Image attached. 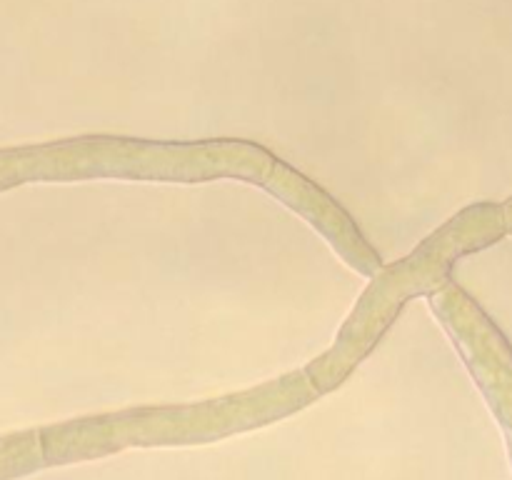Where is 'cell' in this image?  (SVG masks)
Here are the masks:
<instances>
[{"mask_svg": "<svg viewBox=\"0 0 512 480\" xmlns=\"http://www.w3.org/2000/svg\"><path fill=\"white\" fill-rule=\"evenodd\" d=\"M0 185L23 180H203L238 178L260 185L303 215L358 273L373 278L380 268L378 250L365 240L348 210L320 185L305 178L263 145L248 140L158 143L128 138H83L60 145L0 155Z\"/></svg>", "mask_w": 512, "mask_h": 480, "instance_id": "1", "label": "cell"}, {"mask_svg": "<svg viewBox=\"0 0 512 480\" xmlns=\"http://www.w3.org/2000/svg\"><path fill=\"white\" fill-rule=\"evenodd\" d=\"M508 233L503 205L478 203L440 225L418 248L393 265H383L360 295L335 343L305 370L320 395L338 388L383 340L405 303L438 293L450 283L453 265L463 255L483 250Z\"/></svg>", "mask_w": 512, "mask_h": 480, "instance_id": "2", "label": "cell"}, {"mask_svg": "<svg viewBox=\"0 0 512 480\" xmlns=\"http://www.w3.org/2000/svg\"><path fill=\"white\" fill-rule=\"evenodd\" d=\"M305 370L283 375L260 388L233 393L228 398L205 400L200 405L180 408H140L105 418L85 420L78 425L80 443L95 445V450L120 448L128 443H175V440H200L233 430L253 428L258 423L288 415L318 398Z\"/></svg>", "mask_w": 512, "mask_h": 480, "instance_id": "3", "label": "cell"}, {"mask_svg": "<svg viewBox=\"0 0 512 480\" xmlns=\"http://www.w3.org/2000/svg\"><path fill=\"white\" fill-rule=\"evenodd\" d=\"M430 308L450 333L470 375L503 423L512 453V345L460 285H443L430 295Z\"/></svg>", "mask_w": 512, "mask_h": 480, "instance_id": "4", "label": "cell"}, {"mask_svg": "<svg viewBox=\"0 0 512 480\" xmlns=\"http://www.w3.org/2000/svg\"><path fill=\"white\" fill-rule=\"evenodd\" d=\"M503 213H505V225H508V233H512V200L503 205Z\"/></svg>", "mask_w": 512, "mask_h": 480, "instance_id": "5", "label": "cell"}]
</instances>
